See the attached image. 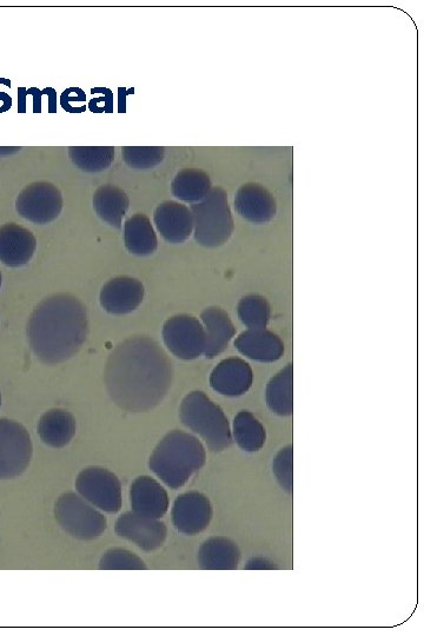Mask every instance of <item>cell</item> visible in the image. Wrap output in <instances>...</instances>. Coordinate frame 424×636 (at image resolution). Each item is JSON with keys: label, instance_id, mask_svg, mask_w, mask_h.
<instances>
[{"label": "cell", "instance_id": "cell-18", "mask_svg": "<svg viewBox=\"0 0 424 636\" xmlns=\"http://www.w3.org/2000/svg\"><path fill=\"white\" fill-rule=\"evenodd\" d=\"M210 383L211 387L222 395H242L250 387L251 370L248 364L241 360H225L212 371Z\"/></svg>", "mask_w": 424, "mask_h": 636}, {"label": "cell", "instance_id": "cell-11", "mask_svg": "<svg viewBox=\"0 0 424 636\" xmlns=\"http://www.w3.org/2000/svg\"><path fill=\"white\" fill-rule=\"evenodd\" d=\"M115 532L121 538L134 542L136 546L147 552L161 548L168 535L167 526L163 522L138 515L135 512L119 516Z\"/></svg>", "mask_w": 424, "mask_h": 636}, {"label": "cell", "instance_id": "cell-24", "mask_svg": "<svg viewBox=\"0 0 424 636\" xmlns=\"http://www.w3.org/2000/svg\"><path fill=\"white\" fill-rule=\"evenodd\" d=\"M202 320L208 330L205 355L208 359H214L227 348L231 337H233L235 333L233 323L229 320L228 315L218 308L203 311Z\"/></svg>", "mask_w": 424, "mask_h": 636}, {"label": "cell", "instance_id": "cell-26", "mask_svg": "<svg viewBox=\"0 0 424 636\" xmlns=\"http://www.w3.org/2000/svg\"><path fill=\"white\" fill-rule=\"evenodd\" d=\"M235 439L243 450L257 452L265 442L264 429L253 415L248 412L238 414L235 423Z\"/></svg>", "mask_w": 424, "mask_h": 636}, {"label": "cell", "instance_id": "cell-30", "mask_svg": "<svg viewBox=\"0 0 424 636\" xmlns=\"http://www.w3.org/2000/svg\"><path fill=\"white\" fill-rule=\"evenodd\" d=\"M291 457H293L291 447H287L277 454L274 462V473L277 480L288 493L293 492V463H291Z\"/></svg>", "mask_w": 424, "mask_h": 636}, {"label": "cell", "instance_id": "cell-9", "mask_svg": "<svg viewBox=\"0 0 424 636\" xmlns=\"http://www.w3.org/2000/svg\"><path fill=\"white\" fill-rule=\"evenodd\" d=\"M16 210L26 221L51 223L63 210L62 192L50 182L31 183L17 197Z\"/></svg>", "mask_w": 424, "mask_h": 636}, {"label": "cell", "instance_id": "cell-32", "mask_svg": "<svg viewBox=\"0 0 424 636\" xmlns=\"http://www.w3.org/2000/svg\"><path fill=\"white\" fill-rule=\"evenodd\" d=\"M91 94L99 95V97L92 99L89 104V108L92 112H96V114H101V112H108L109 114V112H112V110H114V96H112V92L109 89H92Z\"/></svg>", "mask_w": 424, "mask_h": 636}, {"label": "cell", "instance_id": "cell-14", "mask_svg": "<svg viewBox=\"0 0 424 636\" xmlns=\"http://www.w3.org/2000/svg\"><path fill=\"white\" fill-rule=\"evenodd\" d=\"M144 287L136 278L121 276L105 284L101 291L102 307L112 315L130 314L139 307Z\"/></svg>", "mask_w": 424, "mask_h": 636}, {"label": "cell", "instance_id": "cell-17", "mask_svg": "<svg viewBox=\"0 0 424 636\" xmlns=\"http://www.w3.org/2000/svg\"><path fill=\"white\" fill-rule=\"evenodd\" d=\"M235 207L245 220L256 224L267 223L276 215L275 198L257 183L244 184L237 190Z\"/></svg>", "mask_w": 424, "mask_h": 636}, {"label": "cell", "instance_id": "cell-4", "mask_svg": "<svg viewBox=\"0 0 424 636\" xmlns=\"http://www.w3.org/2000/svg\"><path fill=\"white\" fill-rule=\"evenodd\" d=\"M181 420L197 434L203 437L212 452H222L231 445V433L227 417L202 392L189 394L182 402Z\"/></svg>", "mask_w": 424, "mask_h": 636}, {"label": "cell", "instance_id": "cell-22", "mask_svg": "<svg viewBox=\"0 0 424 636\" xmlns=\"http://www.w3.org/2000/svg\"><path fill=\"white\" fill-rule=\"evenodd\" d=\"M240 561V551L233 541L222 538H211L203 543L198 552V562L202 569H235Z\"/></svg>", "mask_w": 424, "mask_h": 636}, {"label": "cell", "instance_id": "cell-34", "mask_svg": "<svg viewBox=\"0 0 424 636\" xmlns=\"http://www.w3.org/2000/svg\"><path fill=\"white\" fill-rule=\"evenodd\" d=\"M0 406H2V395H0Z\"/></svg>", "mask_w": 424, "mask_h": 636}, {"label": "cell", "instance_id": "cell-28", "mask_svg": "<svg viewBox=\"0 0 424 636\" xmlns=\"http://www.w3.org/2000/svg\"><path fill=\"white\" fill-rule=\"evenodd\" d=\"M99 569L102 571H144L148 567L136 554L127 549L114 548L102 556Z\"/></svg>", "mask_w": 424, "mask_h": 636}, {"label": "cell", "instance_id": "cell-23", "mask_svg": "<svg viewBox=\"0 0 424 636\" xmlns=\"http://www.w3.org/2000/svg\"><path fill=\"white\" fill-rule=\"evenodd\" d=\"M210 176L202 169L185 168L171 183V192L178 200L188 203L201 202L211 190Z\"/></svg>", "mask_w": 424, "mask_h": 636}, {"label": "cell", "instance_id": "cell-16", "mask_svg": "<svg viewBox=\"0 0 424 636\" xmlns=\"http://www.w3.org/2000/svg\"><path fill=\"white\" fill-rule=\"evenodd\" d=\"M132 510L138 515L161 519L169 509V496L159 483L150 476H139L130 488Z\"/></svg>", "mask_w": 424, "mask_h": 636}, {"label": "cell", "instance_id": "cell-27", "mask_svg": "<svg viewBox=\"0 0 424 636\" xmlns=\"http://www.w3.org/2000/svg\"><path fill=\"white\" fill-rule=\"evenodd\" d=\"M268 404L278 415H290L293 410L291 403V367L271 380L268 387Z\"/></svg>", "mask_w": 424, "mask_h": 636}, {"label": "cell", "instance_id": "cell-2", "mask_svg": "<svg viewBox=\"0 0 424 636\" xmlns=\"http://www.w3.org/2000/svg\"><path fill=\"white\" fill-rule=\"evenodd\" d=\"M88 330L84 304L70 294L45 298L33 310L28 324L30 346L45 364L71 359L83 347Z\"/></svg>", "mask_w": 424, "mask_h": 636}, {"label": "cell", "instance_id": "cell-5", "mask_svg": "<svg viewBox=\"0 0 424 636\" xmlns=\"http://www.w3.org/2000/svg\"><path fill=\"white\" fill-rule=\"evenodd\" d=\"M190 210L194 216L195 240L203 247H220L233 235L234 218L223 188H212L201 202L192 204Z\"/></svg>", "mask_w": 424, "mask_h": 636}, {"label": "cell", "instance_id": "cell-20", "mask_svg": "<svg viewBox=\"0 0 424 636\" xmlns=\"http://www.w3.org/2000/svg\"><path fill=\"white\" fill-rule=\"evenodd\" d=\"M129 205L127 192L116 185H102L95 192L94 208L96 214L111 227H122L123 218L127 215Z\"/></svg>", "mask_w": 424, "mask_h": 636}, {"label": "cell", "instance_id": "cell-10", "mask_svg": "<svg viewBox=\"0 0 424 636\" xmlns=\"http://www.w3.org/2000/svg\"><path fill=\"white\" fill-rule=\"evenodd\" d=\"M163 339L171 353L182 360H195L207 348V335L195 317L180 315L164 324Z\"/></svg>", "mask_w": 424, "mask_h": 636}, {"label": "cell", "instance_id": "cell-8", "mask_svg": "<svg viewBox=\"0 0 424 636\" xmlns=\"http://www.w3.org/2000/svg\"><path fill=\"white\" fill-rule=\"evenodd\" d=\"M76 489L82 498L104 512L122 508V485L118 477L103 467H89L77 476Z\"/></svg>", "mask_w": 424, "mask_h": 636}, {"label": "cell", "instance_id": "cell-21", "mask_svg": "<svg viewBox=\"0 0 424 636\" xmlns=\"http://www.w3.org/2000/svg\"><path fill=\"white\" fill-rule=\"evenodd\" d=\"M124 242L130 254L149 256L155 253L157 236L147 215L137 214L125 222Z\"/></svg>", "mask_w": 424, "mask_h": 636}, {"label": "cell", "instance_id": "cell-12", "mask_svg": "<svg viewBox=\"0 0 424 636\" xmlns=\"http://www.w3.org/2000/svg\"><path fill=\"white\" fill-rule=\"evenodd\" d=\"M171 516L178 532L196 535L209 526L212 518L211 503L202 493H185L175 501Z\"/></svg>", "mask_w": 424, "mask_h": 636}, {"label": "cell", "instance_id": "cell-3", "mask_svg": "<svg viewBox=\"0 0 424 636\" xmlns=\"http://www.w3.org/2000/svg\"><path fill=\"white\" fill-rule=\"evenodd\" d=\"M205 449L200 440L187 433H169L150 457L152 472L172 489L181 488L205 465Z\"/></svg>", "mask_w": 424, "mask_h": 636}, {"label": "cell", "instance_id": "cell-15", "mask_svg": "<svg viewBox=\"0 0 424 636\" xmlns=\"http://www.w3.org/2000/svg\"><path fill=\"white\" fill-rule=\"evenodd\" d=\"M154 221L159 234L170 243L187 241L194 231V216L191 210L178 202L167 201L159 204Z\"/></svg>", "mask_w": 424, "mask_h": 636}, {"label": "cell", "instance_id": "cell-25", "mask_svg": "<svg viewBox=\"0 0 424 636\" xmlns=\"http://www.w3.org/2000/svg\"><path fill=\"white\" fill-rule=\"evenodd\" d=\"M71 162L85 172H101L111 167L115 161L114 147H71Z\"/></svg>", "mask_w": 424, "mask_h": 636}, {"label": "cell", "instance_id": "cell-33", "mask_svg": "<svg viewBox=\"0 0 424 636\" xmlns=\"http://www.w3.org/2000/svg\"><path fill=\"white\" fill-rule=\"evenodd\" d=\"M0 287H2V274H0Z\"/></svg>", "mask_w": 424, "mask_h": 636}, {"label": "cell", "instance_id": "cell-6", "mask_svg": "<svg viewBox=\"0 0 424 636\" xmlns=\"http://www.w3.org/2000/svg\"><path fill=\"white\" fill-rule=\"evenodd\" d=\"M56 520L66 533L78 540H95L108 528V520L90 502L68 492L56 502Z\"/></svg>", "mask_w": 424, "mask_h": 636}, {"label": "cell", "instance_id": "cell-19", "mask_svg": "<svg viewBox=\"0 0 424 636\" xmlns=\"http://www.w3.org/2000/svg\"><path fill=\"white\" fill-rule=\"evenodd\" d=\"M38 434L45 445L61 449L68 446L76 434V420L68 410L51 409L39 420Z\"/></svg>", "mask_w": 424, "mask_h": 636}, {"label": "cell", "instance_id": "cell-1", "mask_svg": "<svg viewBox=\"0 0 424 636\" xmlns=\"http://www.w3.org/2000/svg\"><path fill=\"white\" fill-rule=\"evenodd\" d=\"M106 389L129 413L154 409L168 394L172 366L167 354L149 337L136 336L112 351L104 371Z\"/></svg>", "mask_w": 424, "mask_h": 636}, {"label": "cell", "instance_id": "cell-31", "mask_svg": "<svg viewBox=\"0 0 424 636\" xmlns=\"http://www.w3.org/2000/svg\"><path fill=\"white\" fill-rule=\"evenodd\" d=\"M85 101L86 96L84 91L78 88L65 90L61 96L63 109L68 112H72V114H81V112L85 111Z\"/></svg>", "mask_w": 424, "mask_h": 636}, {"label": "cell", "instance_id": "cell-29", "mask_svg": "<svg viewBox=\"0 0 424 636\" xmlns=\"http://www.w3.org/2000/svg\"><path fill=\"white\" fill-rule=\"evenodd\" d=\"M122 156L125 164L132 169H152L164 161V148L124 147Z\"/></svg>", "mask_w": 424, "mask_h": 636}, {"label": "cell", "instance_id": "cell-13", "mask_svg": "<svg viewBox=\"0 0 424 636\" xmlns=\"http://www.w3.org/2000/svg\"><path fill=\"white\" fill-rule=\"evenodd\" d=\"M37 248L35 235L16 223L0 227V262L11 268L23 267L31 261Z\"/></svg>", "mask_w": 424, "mask_h": 636}, {"label": "cell", "instance_id": "cell-7", "mask_svg": "<svg viewBox=\"0 0 424 636\" xmlns=\"http://www.w3.org/2000/svg\"><path fill=\"white\" fill-rule=\"evenodd\" d=\"M33 454L30 434L21 423L0 419V480L21 476Z\"/></svg>", "mask_w": 424, "mask_h": 636}]
</instances>
